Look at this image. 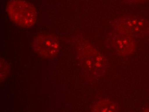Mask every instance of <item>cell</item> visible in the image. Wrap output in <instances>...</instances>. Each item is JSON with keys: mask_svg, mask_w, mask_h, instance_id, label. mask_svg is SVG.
Masks as SVG:
<instances>
[{"mask_svg": "<svg viewBox=\"0 0 149 112\" xmlns=\"http://www.w3.org/2000/svg\"><path fill=\"white\" fill-rule=\"evenodd\" d=\"M7 12L13 23L21 27H33L37 20L36 8L24 0H11L7 6Z\"/></svg>", "mask_w": 149, "mask_h": 112, "instance_id": "obj_1", "label": "cell"}, {"mask_svg": "<svg viewBox=\"0 0 149 112\" xmlns=\"http://www.w3.org/2000/svg\"><path fill=\"white\" fill-rule=\"evenodd\" d=\"M33 47L38 55L47 59L54 58L58 54L60 50L58 40L51 35H37L33 40Z\"/></svg>", "mask_w": 149, "mask_h": 112, "instance_id": "obj_2", "label": "cell"}, {"mask_svg": "<svg viewBox=\"0 0 149 112\" xmlns=\"http://www.w3.org/2000/svg\"><path fill=\"white\" fill-rule=\"evenodd\" d=\"M3 61V59H2ZM4 66H3V64L2 63V62H1V80H2L3 78V75L6 76L8 74V72H9V68L8 66L6 65L7 63L5 62V61H4V63H3Z\"/></svg>", "mask_w": 149, "mask_h": 112, "instance_id": "obj_3", "label": "cell"}, {"mask_svg": "<svg viewBox=\"0 0 149 112\" xmlns=\"http://www.w3.org/2000/svg\"><path fill=\"white\" fill-rule=\"evenodd\" d=\"M148 0H127V1L133 4H143L147 1Z\"/></svg>", "mask_w": 149, "mask_h": 112, "instance_id": "obj_4", "label": "cell"}]
</instances>
